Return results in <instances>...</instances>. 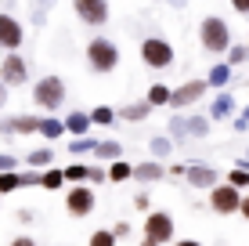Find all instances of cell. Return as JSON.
Wrapping results in <instances>:
<instances>
[{"label": "cell", "mask_w": 249, "mask_h": 246, "mask_svg": "<svg viewBox=\"0 0 249 246\" xmlns=\"http://www.w3.org/2000/svg\"><path fill=\"white\" fill-rule=\"evenodd\" d=\"M174 246H202L199 239H174Z\"/></svg>", "instance_id": "f6af8a7d"}, {"label": "cell", "mask_w": 249, "mask_h": 246, "mask_svg": "<svg viewBox=\"0 0 249 246\" xmlns=\"http://www.w3.org/2000/svg\"><path fill=\"white\" fill-rule=\"evenodd\" d=\"M0 207H4V196H0Z\"/></svg>", "instance_id": "f907efd6"}, {"label": "cell", "mask_w": 249, "mask_h": 246, "mask_svg": "<svg viewBox=\"0 0 249 246\" xmlns=\"http://www.w3.org/2000/svg\"><path fill=\"white\" fill-rule=\"evenodd\" d=\"M210 131H213V120H210V116H188V134H192L195 141L210 138Z\"/></svg>", "instance_id": "f546056e"}, {"label": "cell", "mask_w": 249, "mask_h": 246, "mask_svg": "<svg viewBox=\"0 0 249 246\" xmlns=\"http://www.w3.org/2000/svg\"><path fill=\"white\" fill-rule=\"evenodd\" d=\"M231 116H238L235 95H231V91H217V98H213V105H210V120L224 123V120H231Z\"/></svg>", "instance_id": "9a60e30c"}, {"label": "cell", "mask_w": 249, "mask_h": 246, "mask_svg": "<svg viewBox=\"0 0 249 246\" xmlns=\"http://www.w3.org/2000/svg\"><path fill=\"white\" fill-rule=\"evenodd\" d=\"M224 177H228V185H235V189L249 192V170H242V167H231V170H228Z\"/></svg>", "instance_id": "836d02e7"}, {"label": "cell", "mask_w": 249, "mask_h": 246, "mask_svg": "<svg viewBox=\"0 0 249 246\" xmlns=\"http://www.w3.org/2000/svg\"><path fill=\"white\" fill-rule=\"evenodd\" d=\"M18 189H29L25 174H18V170H7V174H0V196H11V192H18Z\"/></svg>", "instance_id": "4316f807"}, {"label": "cell", "mask_w": 249, "mask_h": 246, "mask_svg": "<svg viewBox=\"0 0 249 246\" xmlns=\"http://www.w3.org/2000/svg\"><path fill=\"white\" fill-rule=\"evenodd\" d=\"M137 246H162V243H156V239H148V235H141V243Z\"/></svg>", "instance_id": "c3c4849f"}, {"label": "cell", "mask_w": 249, "mask_h": 246, "mask_svg": "<svg viewBox=\"0 0 249 246\" xmlns=\"http://www.w3.org/2000/svg\"><path fill=\"white\" fill-rule=\"evenodd\" d=\"M112 232L119 235V239H130V221H116V225H112Z\"/></svg>", "instance_id": "f35d334b"}, {"label": "cell", "mask_w": 249, "mask_h": 246, "mask_svg": "<svg viewBox=\"0 0 249 246\" xmlns=\"http://www.w3.org/2000/svg\"><path fill=\"white\" fill-rule=\"evenodd\" d=\"M101 145V138H90V134H83V138H72V145H69V156L72 159H80V156H94V149Z\"/></svg>", "instance_id": "83f0119b"}, {"label": "cell", "mask_w": 249, "mask_h": 246, "mask_svg": "<svg viewBox=\"0 0 249 246\" xmlns=\"http://www.w3.org/2000/svg\"><path fill=\"white\" fill-rule=\"evenodd\" d=\"M130 177H134V163H126V159H116V163H108V181L123 185V181H130Z\"/></svg>", "instance_id": "4dcf8cb0"}, {"label": "cell", "mask_w": 249, "mask_h": 246, "mask_svg": "<svg viewBox=\"0 0 249 246\" xmlns=\"http://www.w3.org/2000/svg\"><path fill=\"white\" fill-rule=\"evenodd\" d=\"M90 127H94V120H90V113H83V109H72V113L65 116V131L72 134V138L90 134Z\"/></svg>", "instance_id": "e0dca14e"}, {"label": "cell", "mask_w": 249, "mask_h": 246, "mask_svg": "<svg viewBox=\"0 0 249 246\" xmlns=\"http://www.w3.org/2000/svg\"><path fill=\"white\" fill-rule=\"evenodd\" d=\"M51 7H54V0H33V4H29V22H33V29H44V25H47Z\"/></svg>", "instance_id": "603a6c76"}, {"label": "cell", "mask_w": 249, "mask_h": 246, "mask_svg": "<svg viewBox=\"0 0 249 246\" xmlns=\"http://www.w3.org/2000/svg\"><path fill=\"white\" fill-rule=\"evenodd\" d=\"M199 47L213 58H228L231 51V25L220 15H206L199 22Z\"/></svg>", "instance_id": "6da1fadb"}, {"label": "cell", "mask_w": 249, "mask_h": 246, "mask_svg": "<svg viewBox=\"0 0 249 246\" xmlns=\"http://www.w3.org/2000/svg\"><path fill=\"white\" fill-rule=\"evenodd\" d=\"M242 217L249 221V192H246V199H242Z\"/></svg>", "instance_id": "681fc988"}, {"label": "cell", "mask_w": 249, "mask_h": 246, "mask_svg": "<svg viewBox=\"0 0 249 246\" xmlns=\"http://www.w3.org/2000/svg\"><path fill=\"white\" fill-rule=\"evenodd\" d=\"M83 58H87V69L90 73L108 76V73H116V65H119V47H116V40H108V37H101V33H98V37L87 40Z\"/></svg>", "instance_id": "7a4b0ae2"}, {"label": "cell", "mask_w": 249, "mask_h": 246, "mask_svg": "<svg viewBox=\"0 0 249 246\" xmlns=\"http://www.w3.org/2000/svg\"><path fill=\"white\" fill-rule=\"evenodd\" d=\"M166 134L177 141V149H188V138H192V134H188V116L174 113V116L166 120Z\"/></svg>", "instance_id": "ac0fdd59"}, {"label": "cell", "mask_w": 249, "mask_h": 246, "mask_svg": "<svg viewBox=\"0 0 249 246\" xmlns=\"http://www.w3.org/2000/svg\"><path fill=\"white\" fill-rule=\"evenodd\" d=\"M144 235L156 239V243H174L177 225H174V217H170L166 210H152V214H144Z\"/></svg>", "instance_id": "ba28073f"}, {"label": "cell", "mask_w": 249, "mask_h": 246, "mask_svg": "<svg viewBox=\"0 0 249 246\" xmlns=\"http://www.w3.org/2000/svg\"><path fill=\"white\" fill-rule=\"evenodd\" d=\"M65 181H69V185H90V163L72 159V163L65 167Z\"/></svg>", "instance_id": "d4e9b609"}, {"label": "cell", "mask_w": 249, "mask_h": 246, "mask_svg": "<svg viewBox=\"0 0 249 246\" xmlns=\"http://www.w3.org/2000/svg\"><path fill=\"white\" fill-rule=\"evenodd\" d=\"M7 246H36V239H33V235H15Z\"/></svg>", "instance_id": "ab89813d"}, {"label": "cell", "mask_w": 249, "mask_h": 246, "mask_svg": "<svg viewBox=\"0 0 249 246\" xmlns=\"http://www.w3.org/2000/svg\"><path fill=\"white\" fill-rule=\"evenodd\" d=\"M174 149H177V141L170 138V134H152L148 138V156L152 159H162V163H166V159L174 156Z\"/></svg>", "instance_id": "2e32d148"}, {"label": "cell", "mask_w": 249, "mask_h": 246, "mask_svg": "<svg viewBox=\"0 0 249 246\" xmlns=\"http://www.w3.org/2000/svg\"><path fill=\"white\" fill-rule=\"evenodd\" d=\"M94 207H98V196H94L90 185H69V192H65L69 217H90Z\"/></svg>", "instance_id": "8992f818"}, {"label": "cell", "mask_w": 249, "mask_h": 246, "mask_svg": "<svg viewBox=\"0 0 249 246\" xmlns=\"http://www.w3.org/2000/svg\"><path fill=\"white\" fill-rule=\"evenodd\" d=\"M246 62H249V44H231L228 65H246Z\"/></svg>", "instance_id": "e575fe53"}, {"label": "cell", "mask_w": 249, "mask_h": 246, "mask_svg": "<svg viewBox=\"0 0 249 246\" xmlns=\"http://www.w3.org/2000/svg\"><path fill=\"white\" fill-rule=\"evenodd\" d=\"M166 4H170V7H177V11H181V7H188V4H192V0H166Z\"/></svg>", "instance_id": "bcb514c9"}, {"label": "cell", "mask_w": 249, "mask_h": 246, "mask_svg": "<svg viewBox=\"0 0 249 246\" xmlns=\"http://www.w3.org/2000/svg\"><path fill=\"white\" fill-rule=\"evenodd\" d=\"M94 159H98V163H116V159H123V145H119L116 138H105L94 149Z\"/></svg>", "instance_id": "7402d4cb"}, {"label": "cell", "mask_w": 249, "mask_h": 246, "mask_svg": "<svg viewBox=\"0 0 249 246\" xmlns=\"http://www.w3.org/2000/svg\"><path fill=\"white\" fill-rule=\"evenodd\" d=\"M188 170V163H170V177H184Z\"/></svg>", "instance_id": "60d3db41"}, {"label": "cell", "mask_w": 249, "mask_h": 246, "mask_svg": "<svg viewBox=\"0 0 249 246\" xmlns=\"http://www.w3.org/2000/svg\"><path fill=\"white\" fill-rule=\"evenodd\" d=\"M231 69H235V65H228V62H213V65H210V73H206L210 87H213V91H224L228 83H231Z\"/></svg>", "instance_id": "44dd1931"}, {"label": "cell", "mask_w": 249, "mask_h": 246, "mask_svg": "<svg viewBox=\"0 0 249 246\" xmlns=\"http://www.w3.org/2000/svg\"><path fill=\"white\" fill-rule=\"evenodd\" d=\"M231 7H235L238 15H249V0H231Z\"/></svg>", "instance_id": "7bdbcfd3"}, {"label": "cell", "mask_w": 249, "mask_h": 246, "mask_svg": "<svg viewBox=\"0 0 249 246\" xmlns=\"http://www.w3.org/2000/svg\"><path fill=\"white\" fill-rule=\"evenodd\" d=\"M159 4H166V0H159Z\"/></svg>", "instance_id": "f5cc1de1"}, {"label": "cell", "mask_w": 249, "mask_h": 246, "mask_svg": "<svg viewBox=\"0 0 249 246\" xmlns=\"http://www.w3.org/2000/svg\"><path fill=\"white\" fill-rule=\"evenodd\" d=\"M90 120H94V127H116L119 123V109H112V105H94L90 109Z\"/></svg>", "instance_id": "484cf974"}, {"label": "cell", "mask_w": 249, "mask_h": 246, "mask_svg": "<svg viewBox=\"0 0 249 246\" xmlns=\"http://www.w3.org/2000/svg\"><path fill=\"white\" fill-rule=\"evenodd\" d=\"M144 101H148L152 109L170 105V101H174V87H166V83H152V87H148V95H144Z\"/></svg>", "instance_id": "cb8c5ba5"}, {"label": "cell", "mask_w": 249, "mask_h": 246, "mask_svg": "<svg viewBox=\"0 0 249 246\" xmlns=\"http://www.w3.org/2000/svg\"><path fill=\"white\" fill-rule=\"evenodd\" d=\"M116 243H119V235L112 228H98V232H90V239H87V246H116Z\"/></svg>", "instance_id": "d6a6232c"}, {"label": "cell", "mask_w": 249, "mask_h": 246, "mask_svg": "<svg viewBox=\"0 0 249 246\" xmlns=\"http://www.w3.org/2000/svg\"><path fill=\"white\" fill-rule=\"evenodd\" d=\"M137 55H141V62L148 69H170V65H177V51L166 37H144Z\"/></svg>", "instance_id": "277c9868"}, {"label": "cell", "mask_w": 249, "mask_h": 246, "mask_svg": "<svg viewBox=\"0 0 249 246\" xmlns=\"http://www.w3.org/2000/svg\"><path fill=\"white\" fill-rule=\"evenodd\" d=\"M40 120L44 116H7V120H0V134H7V138H15V134H40Z\"/></svg>", "instance_id": "4fadbf2b"}, {"label": "cell", "mask_w": 249, "mask_h": 246, "mask_svg": "<svg viewBox=\"0 0 249 246\" xmlns=\"http://www.w3.org/2000/svg\"><path fill=\"white\" fill-rule=\"evenodd\" d=\"M246 44H249V37H246Z\"/></svg>", "instance_id": "db71d44e"}, {"label": "cell", "mask_w": 249, "mask_h": 246, "mask_svg": "<svg viewBox=\"0 0 249 246\" xmlns=\"http://www.w3.org/2000/svg\"><path fill=\"white\" fill-rule=\"evenodd\" d=\"M65 120H58L54 113H44V120H40V138L44 141H58V138H65Z\"/></svg>", "instance_id": "ffe728a7"}, {"label": "cell", "mask_w": 249, "mask_h": 246, "mask_svg": "<svg viewBox=\"0 0 249 246\" xmlns=\"http://www.w3.org/2000/svg\"><path fill=\"white\" fill-rule=\"evenodd\" d=\"M246 156H249V145H246Z\"/></svg>", "instance_id": "816d5d0a"}, {"label": "cell", "mask_w": 249, "mask_h": 246, "mask_svg": "<svg viewBox=\"0 0 249 246\" xmlns=\"http://www.w3.org/2000/svg\"><path fill=\"white\" fill-rule=\"evenodd\" d=\"M18 221L22 225H33V221H36V214H33V210H18Z\"/></svg>", "instance_id": "b9f144b4"}, {"label": "cell", "mask_w": 249, "mask_h": 246, "mask_svg": "<svg viewBox=\"0 0 249 246\" xmlns=\"http://www.w3.org/2000/svg\"><path fill=\"white\" fill-rule=\"evenodd\" d=\"M7 95H11V87H7V83H4V80H0V109H4V105H7Z\"/></svg>", "instance_id": "ee69618b"}, {"label": "cell", "mask_w": 249, "mask_h": 246, "mask_svg": "<svg viewBox=\"0 0 249 246\" xmlns=\"http://www.w3.org/2000/svg\"><path fill=\"white\" fill-rule=\"evenodd\" d=\"M148 116H152V105L144 98L141 101H126V105L119 109V120H126V123H144Z\"/></svg>", "instance_id": "d6986e66"}, {"label": "cell", "mask_w": 249, "mask_h": 246, "mask_svg": "<svg viewBox=\"0 0 249 246\" xmlns=\"http://www.w3.org/2000/svg\"><path fill=\"white\" fill-rule=\"evenodd\" d=\"M0 80H4L7 87H22V83H29V62H25L18 51H7V55L0 58Z\"/></svg>", "instance_id": "52a82bcc"}, {"label": "cell", "mask_w": 249, "mask_h": 246, "mask_svg": "<svg viewBox=\"0 0 249 246\" xmlns=\"http://www.w3.org/2000/svg\"><path fill=\"white\" fill-rule=\"evenodd\" d=\"M69 91H65V80L62 76H40L36 83H33V101H36V109H44V113H58V109L65 105Z\"/></svg>", "instance_id": "3957f363"}, {"label": "cell", "mask_w": 249, "mask_h": 246, "mask_svg": "<svg viewBox=\"0 0 249 246\" xmlns=\"http://www.w3.org/2000/svg\"><path fill=\"white\" fill-rule=\"evenodd\" d=\"M62 185H69V181H65V167H47V170H44V181H40V189H44V192H58Z\"/></svg>", "instance_id": "f1b7e54d"}, {"label": "cell", "mask_w": 249, "mask_h": 246, "mask_svg": "<svg viewBox=\"0 0 249 246\" xmlns=\"http://www.w3.org/2000/svg\"><path fill=\"white\" fill-rule=\"evenodd\" d=\"M242 199H246V192L235 189V185H228V181H220L217 189H210V210L220 214V217L242 214Z\"/></svg>", "instance_id": "5b68a950"}, {"label": "cell", "mask_w": 249, "mask_h": 246, "mask_svg": "<svg viewBox=\"0 0 249 246\" xmlns=\"http://www.w3.org/2000/svg\"><path fill=\"white\" fill-rule=\"evenodd\" d=\"M134 210H141V214H152V196H148V192H137V196H134Z\"/></svg>", "instance_id": "8d00e7d4"}, {"label": "cell", "mask_w": 249, "mask_h": 246, "mask_svg": "<svg viewBox=\"0 0 249 246\" xmlns=\"http://www.w3.org/2000/svg\"><path fill=\"white\" fill-rule=\"evenodd\" d=\"M72 11L83 25L101 29V25L108 22V0H72Z\"/></svg>", "instance_id": "30bf717a"}, {"label": "cell", "mask_w": 249, "mask_h": 246, "mask_svg": "<svg viewBox=\"0 0 249 246\" xmlns=\"http://www.w3.org/2000/svg\"><path fill=\"white\" fill-rule=\"evenodd\" d=\"M184 181L192 185V189H199V192H210V189L220 185V174H217V167H210V163H188Z\"/></svg>", "instance_id": "7c38bea8"}, {"label": "cell", "mask_w": 249, "mask_h": 246, "mask_svg": "<svg viewBox=\"0 0 249 246\" xmlns=\"http://www.w3.org/2000/svg\"><path fill=\"white\" fill-rule=\"evenodd\" d=\"M170 174V167L162 163V159H141V163H134V181H141V185H156L162 181V177Z\"/></svg>", "instance_id": "5bb4252c"}, {"label": "cell", "mask_w": 249, "mask_h": 246, "mask_svg": "<svg viewBox=\"0 0 249 246\" xmlns=\"http://www.w3.org/2000/svg\"><path fill=\"white\" fill-rule=\"evenodd\" d=\"M231 127H235V134H246V131H249V105L235 116V120H231Z\"/></svg>", "instance_id": "d590c367"}, {"label": "cell", "mask_w": 249, "mask_h": 246, "mask_svg": "<svg viewBox=\"0 0 249 246\" xmlns=\"http://www.w3.org/2000/svg\"><path fill=\"white\" fill-rule=\"evenodd\" d=\"M206 91H210V80L206 76H195V80H184L181 87H174V101H170V109L174 113H181V109H188V105H195Z\"/></svg>", "instance_id": "9c48e42d"}, {"label": "cell", "mask_w": 249, "mask_h": 246, "mask_svg": "<svg viewBox=\"0 0 249 246\" xmlns=\"http://www.w3.org/2000/svg\"><path fill=\"white\" fill-rule=\"evenodd\" d=\"M51 159H54V149H33L29 156H25V163H29L33 170H47Z\"/></svg>", "instance_id": "1f68e13d"}, {"label": "cell", "mask_w": 249, "mask_h": 246, "mask_svg": "<svg viewBox=\"0 0 249 246\" xmlns=\"http://www.w3.org/2000/svg\"><path fill=\"white\" fill-rule=\"evenodd\" d=\"M25 44V29L22 22L15 19V11H0V51H18Z\"/></svg>", "instance_id": "8fae6325"}, {"label": "cell", "mask_w": 249, "mask_h": 246, "mask_svg": "<svg viewBox=\"0 0 249 246\" xmlns=\"http://www.w3.org/2000/svg\"><path fill=\"white\" fill-rule=\"evenodd\" d=\"M235 167H242V170H249V156H238V159H235Z\"/></svg>", "instance_id": "7dc6e473"}, {"label": "cell", "mask_w": 249, "mask_h": 246, "mask_svg": "<svg viewBox=\"0 0 249 246\" xmlns=\"http://www.w3.org/2000/svg\"><path fill=\"white\" fill-rule=\"evenodd\" d=\"M7 170H18V159L11 152H0V174H7Z\"/></svg>", "instance_id": "74e56055"}]
</instances>
